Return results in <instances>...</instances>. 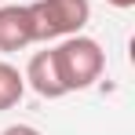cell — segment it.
<instances>
[{
	"label": "cell",
	"mask_w": 135,
	"mask_h": 135,
	"mask_svg": "<svg viewBox=\"0 0 135 135\" xmlns=\"http://www.w3.org/2000/svg\"><path fill=\"white\" fill-rule=\"evenodd\" d=\"M29 7V22H33V37L37 40H62L80 33L91 18L88 0H33Z\"/></svg>",
	"instance_id": "cell-2"
},
{
	"label": "cell",
	"mask_w": 135,
	"mask_h": 135,
	"mask_svg": "<svg viewBox=\"0 0 135 135\" xmlns=\"http://www.w3.org/2000/svg\"><path fill=\"white\" fill-rule=\"evenodd\" d=\"M26 95V77L18 73V66L4 62L0 59V113L4 110H15Z\"/></svg>",
	"instance_id": "cell-5"
},
{
	"label": "cell",
	"mask_w": 135,
	"mask_h": 135,
	"mask_svg": "<svg viewBox=\"0 0 135 135\" xmlns=\"http://www.w3.org/2000/svg\"><path fill=\"white\" fill-rule=\"evenodd\" d=\"M37 44L33 37V22H29V7L26 4H4L0 7V51H22V47Z\"/></svg>",
	"instance_id": "cell-3"
},
{
	"label": "cell",
	"mask_w": 135,
	"mask_h": 135,
	"mask_svg": "<svg viewBox=\"0 0 135 135\" xmlns=\"http://www.w3.org/2000/svg\"><path fill=\"white\" fill-rule=\"evenodd\" d=\"M26 84L37 91L40 99H62L66 88H62V80H59V69H55V55H51V47L47 51H37L33 59H29V66H26Z\"/></svg>",
	"instance_id": "cell-4"
},
{
	"label": "cell",
	"mask_w": 135,
	"mask_h": 135,
	"mask_svg": "<svg viewBox=\"0 0 135 135\" xmlns=\"http://www.w3.org/2000/svg\"><path fill=\"white\" fill-rule=\"evenodd\" d=\"M51 55H55V69H59V80H62V88L69 91H84L91 88L99 77H102V69H106V51L99 40H91L84 33H73V37H62L59 44L51 47Z\"/></svg>",
	"instance_id": "cell-1"
},
{
	"label": "cell",
	"mask_w": 135,
	"mask_h": 135,
	"mask_svg": "<svg viewBox=\"0 0 135 135\" xmlns=\"http://www.w3.org/2000/svg\"><path fill=\"white\" fill-rule=\"evenodd\" d=\"M110 7H120V11H128V7H135V0H106Z\"/></svg>",
	"instance_id": "cell-7"
},
{
	"label": "cell",
	"mask_w": 135,
	"mask_h": 135,
	"mask_svg": "<svg viewBox=\"0 0 135 135\" xmlns=\"http://www.w3.org/2000/svg\"><path fill=\"white\" fill-rule=\"evenodd\" d=\"M0 135H40V132H37L33 124H7Z\"/></svg>",
	"instance_id": "cell-6"
}]
</instances>
